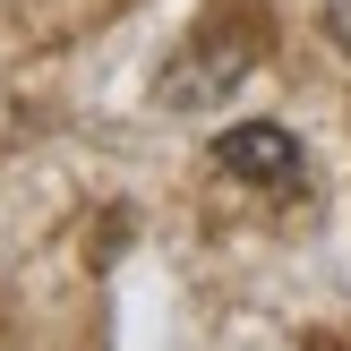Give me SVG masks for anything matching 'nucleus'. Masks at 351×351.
<instances>
[{
	"mask_svg": "<svg viewBox=\"0 0 351 351\" xmlns=\"http://www.w3.org/2000/svg\"><path fill=\"white\" fill-rule=\"evenodd\" d=\"M249 60H257L249 17H206V26L180 43V60L163 69V103L171 112H206V103H223L240 77H249Z\"/></svg>",
	"mask_w": 351,
	"mask_h": 351,
	"instance_id": "obj_1",
	"label": "nucleus"
},
{
	"mask_svg": "<svg viewBox=\"0 0 351 351\" xmlns=\"http://www.w3.org/2000/svg\"><path fill=\"white\" fill-rule=\"evenodd\" d=\"M215 163L232 171V180H257V189H291L300 180V137L274 129V120H249V129H232L215 146Z\"/></svg>",
	"mask_w": 351,
	"mask_h": 351,
	"instance_id": "obj_2",
	"label": "nucleus"
},
{
	"mask_svg": "<svg viewBox=\"0 0 351 351\" xmlns=\"http://www.w3.org/2000/svg\"><path fill=\"white\" fill-rule=\"evenodd\" d=\"M326 34H335L343 60H351V0H326Z\"/></svg>",
	"mask_w": 351,
	"mask_h": 351,
	"instance_id": "obj_3",
	"label": "nucleus"
}]
</instances>
